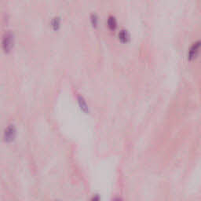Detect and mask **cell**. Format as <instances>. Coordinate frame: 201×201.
<instances>
[{
    "label": "cell",
    "instance_id": "1",
    "mask_svg": "<svg viewBox=\"0 0 201 201\" xmlns=\"http://www.w3.org/2000/svg\"><path fill=\"white\" fill-rule=\"evenodd\" d=\"M13 43H14V39H13V33L10 32H7L6 33H5L2 43L4 51L6 53L9 52L13 48Z\"/></svg>",
    "mask_w": 201,
    "mask_h": 201
},
{
    "label": "cell",
    "instance_id": "2",
    "mask_svg": "<svg viewBox=\"0 0 201 201\" xmlns=\"http://www.w3.org/2000/svg\"><path fill=\"white\" fill-rule=\"evenodd\" d=\"M201 49V40L196 42L192 47H190L189 50L188 54V59L189 61H193L196 57H197L198 54H199V50Z\"/></svg>",
    "mask_w": 201,
    "mask_h": 201
},
{
    "label": "cell",
    "instance_id": "3",
    "mask_svg": "<svg viewBox=\"0 0 201 201\" xmlns=\"http://www.w3.org/2000/svg\"><path fill=\"white\" fill-rule=\"evenodd\" d=\"M16 137V128L13 125H10L4 132V139L6 142H11Z\"/></svg>",
    "mask_w": 201,
    "mask_h": 201
},
{
    "label": "cell",
    "instance_id": "4",
    "mask_svg": "<svg viewBox=\"0 0 201 201\" xmlns=\"http://www.w3.org/2000/svg\"><path fill=\"white\" fill-rule=\"evenodd\" d=\"M118 37L122 43H127L130 41V35L127 30H121L118 35Z\"/></svg>",
    "mask_w": 201,
    "mask_h": 201
},
{
    "label": "cell",
    "instance_id": "5",
    "mask_svg": "<svg viewBox=\"0 0 201 201\" xmlns=\"http://www.w3.org/2000/svg\"><path fill=\"white\" fill-rule=\"evenodd\" d=\"M78 103L80 108H81V110H82L84 113H89V108H88L87 104H86V100H84V98L82 96H79L78 97Z\"/></svg>",
    "mask_w": 201,
    "mask_h": 201
},
{
    "label": "cell",
    "instance_id": "6",
    "mask_svg": "<svg viewBox=\"0 0 201 201\" xmlns=\"http://www.w3.org/2000/svg\"><path fill=\"white\" fill-rule=\"evenodd\" d=\"M108 27L110 30H112V31H114V30L116 28V26H117V23H116V20L114 17L112 16H110L108 18Z\"/></svg>",
    "mask_w": 201,
    "mask_h": 201
},
{
    "label": "cell",
    "instance_id": "7",
    "mask_svg": "<svg viewBox=\"0 0 201 201\" xmlns=\"http://www.w3.org/2000/svg\"><path fill=\"white\" fill-rule=\"evenodd\" d=\"M51 25H52L54 30L59 29L60 26H61V19H60V17H54L51 21Z\"/></svg>",
    "mask_w": 201,
    "mask_h": 201
},
{
    "label": "cell",
    "instance_id": "8",
    "mask_svg": "<svg viewBox=\"0 0 201 201\" xmlns=\"http://www.w3.org/2000/svg\"><path fill=\"white\" fill-rule=\"evenodd\" d=\"M90 21H91V24L94 28H97V24H98V18H97V15L92 14L90 16Z\"/></svg>",
    "mask_w": 201,
    "mask_h": 201
},
{
    "label": "cell",
    "instance_id": "9",
    "mask_svg": "<svg viewBox=\"0 0 201 201\" xmlns=\"http://www.w3.org/2000/svg\"><path fill=\"white\" fill-rule=\"evenodd\" d=\"M92 199H93V200H100V197H99V196L95 195V196Z\"/></svg>",
    "mask_w": 201,
    "mask_h": 201
}]
</instances>
